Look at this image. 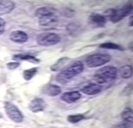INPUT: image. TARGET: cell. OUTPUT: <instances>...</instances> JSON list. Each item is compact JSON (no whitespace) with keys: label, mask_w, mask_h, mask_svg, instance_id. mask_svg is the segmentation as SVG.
<instances>
[{"label":"cell","mask_w":133,"mask_h":128,"mask_svg":"<svg viewBox=\"0 0 133 128\" xmlns=\"http://www.w3.org/2000/svg\"><path fill=\"white\" fill-rule=\"evenodd\" d=\"M35 16L38 19L39 26L45 28L55 26L58 22V15L53 11L51 8L41 7L35 11Z\"/></svg>","instance_id":"6da1fadb"},{"label":"cell","mask_w":133,"mask_h":128,"mask_svg":"<svg viewBox=\"0 0 133 128\" xmlns=\"http://www.w3.org/2000/svg\"><path fill=\"white\" fill-rule=\"evenodd\" d=\"M84 70V65L81 61L74 62L68 68L62 70L61 72L58 74L56 76V81L60 84H66L72 78L77 75H78L83 72Z\"/></svg>","instance_id":"7a4b0ae2"},{"label":"cell","mask_w":133,"mask_h":128,"mask_svg":"<svg viewBox=\"0 0 133 128\" xmlns=\"http://www.w3.org/2000/svg\"><path fill=\"white\" fill-rule=\"evenodd\" d=\"M118 70L114 66H108L100 68L94 74V79L97 84L101 85L109 83L117 78Z\"/></svg>","instance_id":"3957f363"},{"label":"cell","mask_w":133,"mask_h":128,"mask_svg":"<svg viewBox=\"0 0 133 128\" xmlns=\"http://www.w3.org/2000/svg\"><path fill=\"white\" fill-rule=\"evenodd\" d=\"M111 60V56L107 54H94L88 56L85 60L89 68H97L105 65Z\"/></svg>","instance_id":"277c9868"},{"label":"cell","mask_w":133,"mask_h":128,"mask_svg":"<svg viewBox=\"0 0 133 128\" xmlns=\"http://www.w3.org/2000/svg\"><path fill=\"white\" fill-rule=\"evenodd\" d=\"M36 41L41 46H51L60 41V36L54 33H42L37 35Z\"/></svg>","instance_id":"5b68a950"},{"label":"cell","mask_w":133,"mask_h":128,"mask_svg":"<svg viewBox=\"0 0 133 128\" xmlns=\"http://www.w3.org/2000/svg\"><path fill=\"white\" fill-rule=\"evenodd\" d=\"M132 10V5L128 4L118 9H112L108 14L109 19L112 23H117L128 15Z\"/></svg>","instance_id":"8992f818"},{"label":"cell","mask_w":133,"mask_h":128,"mask_svg":"<svg viewBox=\"0 0 133 128\" xmlns=\"http://www.w3.org/2000/svg\"><path fill=\"white\" fill-rule=\"evenodd\" d=\"M4 109L9 118L16 123H20L24 121V115L18 107L10 102H6Z\"/></svg>","instance_id":"52a82bcc"},{"label":"cell","mask_w":133,"mask_h":128,"mask_svg":"<svg viewBox=\"0 0 133 128\" xmlns=\"http://www.w3.org/2000/svg\"><path fill=\"white\" fill-rule=\"evenodd\" d=\"M46 107V103L44 100L41 98H35L30 102L29 105V108L32 112L37 113L39 111H42Z\"/></svg>","instance_id":"ba28073f"},{"label":"cell","mask_w":133,"mask_h":128,"mask_svg":"<svg viewBox=\"0 0 133 128\" xmlns=\"http://www.w3.org/2000/svg\"><path fill=\"white\" fill-rule=\"evenodd\" d=\"M9 39L14 43H23L26 42L29 39V36L26 33L22 30H15L10 33Z\"/></svg>","instance_id":"9c48e42d"},{"label":"cell","mask_w":133,"mask_h":128,"mask_svg":"<svg viewBox=\"0 0 133 128\" xmlns=\"http://www.w3.org/2000/svg\"><path fill=\"white\" fill-rule=\"evenodd\" d=\"M62 90L60 86L54 84L46 85L42 89V92L49 97H56L61 93Z\"/></svg>","instance_id":"30bf717a"},{"label":"cell","mask_w":133,"mask_h":128,"mask_svg":"<svg viewBox=\"0 0 133 128\" xmlns=\"http://www.w3.org/2000/svg\"><path fill=\"white\" fill-rule=\"evenodd\" d=\"M81 93L78 91H72V92H67L62 94L61 96V99L66 103H73L78 101L81 99Z\"/></svg>","instance_id":"8fae6325"},{"label":"cell","mask_w":133,"mask_h":128,"mask_svg":"<svg viewBox=\"0 0 133 128\" xmlns=\"http://www.w3.org/2000/svg\"><path fill=\"white\" fill-rule=\"evenodd\" d=\"M102 90V86L97 83H91L86 85L82 88L81 91L87 95H95L100 93Z\"/></svg>","instance_id":"7c38bea8"},{"label":"cell","mask_w":133,"mask_h":128,"mask_svg":"<svg viewBox=\"0 0 133 128\" xmlns=\"http://www.w3.org/2000/svg\"><path fill=\"white\" fill-rule=\"evenodd\" d=\"M89 21L95 27H103L107 22L106 17L102 14L93 13L89 16Z\"/></svg>","instance_id":"4fadbf2b"},{"label":"cell","mask_w":133,"mask_h":128,"mask_svg":"<svg viewBox=\"0 0 133 128\" xmlns=\"http://www.w3.org/2000/svg\"><path fill=\"white\" fill-rule=\"evenodd\" d=\"M15 8V3L12 1L3 0L0 1V15L8 14Z\"/></svg>","instance_id":"5bb4252c"},{"label":"cell","mask_w":133,"mask_h":128,"mask_svg":"<svg viewBox=\"0 0 133 128\" xmlns=\"http://www.w3.org/2000/svg\"><path fill=\"white\" fill-rule=\"evenodd\" d=\"M66 30L71 37H77L82 33V28L78 23L75 22H71L67 24L66 27Z\"/></svg>","instance_id":"9a60e30c"},{"label":"cell","mask_w":133,"mask_h":128,"mask_svg":"<svg viewBox=\"0 0 133 128\" xmlns=\"http://www.w3.org/2000/svg\"><path fill=\"white\" fill-rule=\"evenodd\" d=\"M121 118L124 123L130 125L133 124V111L131 108L126 107L121 113Z\"/></svg>","instance_id":"2e32d148"},{"label":"cell","mask_w":133,"mask_h":128,"mask_svg":"<svg viewBox=\"0 0 133 128\" xmlns=\"http://www.w3.org/2000/svg\"><path fill=\"white\" fill-rule=\"evenodd\" d=\"M118 72L121 78L126 79V78H130L132 75V66L129 65L123 66L119 68Z\"/></svg>","instance_id":"e0dca14e"},{"label":"cell","mask_w":133,"mask_h":128,"mask_svg":"<svg viewBox=\"0 0 133 128\" xmlns=\"http://www.w3.org/2000/svg\"><path fill=\"white\" fill-rule=\"evenodd\" d=\"M14 59L23 60V61H28L31 62L32 63H38L39 62V60L37 59L35 57H33L30 54H18L13 56Z\"/></svg>","instance_id":"ac0fdd59"},{"label":"cell","mask_w":133,"mask_h":128,"mask_svg":"<svg viewBox=\"0 0 133 128\" xmlns=\"http://www.w3.org/2000/svg\"><path fill=\"white\" fill-rule=\"evenodd\" d=\"M37 72V68H31V69L24 70L23 72V78L26 81H30L35 76Z\"/></svg>","instance_id":"d6986e66"},{"label":"cell","mask_w":133,"mask_h":128,"mask_svg":"<svg viewBox=\"0 0 133 128\" xmlns=\"http://www.w3.org/2000/svg\"><path fill=\"white\" fill-rule=\"evenodd\" d=\"M101 48H105V49H112V50H124V48L121 46L120 45L116 44V43H112V42H107L103 43L99 45Z\"/></svg>","instance_id":"ffe728a7"},{"label":"cell","mask_w":133,"mask_h":128,"mask_svg":"<svg viewBox=\"0 0 133 128\" xmlns=\"http://www.w3.org/2000/svg\"><path fill=\"white\" fill-rule=\"evenodd\" d=\"M85 118V116L82 114H74L67 116V121L71 123H77L78 122L83 121Z\"/></svg>","instance_id":"44dd1931"},{"label":"cell","mask_w":133,"mask_h":128,"mask_svg":"<svg viewBox=\"0 0 133 128\" xmlns=\"http://www.w3.org/2000/svg\"><path fill=\"white\" fill-rule=\"evenodd\" d=\"M68 59H69L67 57H63L62 59H59L58 61L56 62V63L51 66V70H53V71H57L59 69H60L62 67V66L65 64V63L67 61Z\"/></svg>","instance_id":"7402d4cb"},{"label":"cell","mask_w":133,"mask_h":128,"mask_svg":"<svg viewBox=\"0 0 133 128\" xmlns=\"http://www.w3.org/2000/svg\"><path fill=\"white\" fill-rule=\"evenodd\" d=\"M20 66V63L18 62H9L7 63L6 66L9 70H15Z\"/></svg>","instance_id":"603a6c76"},{"label":"cell","mask_w":133,"mask_h":128,"mask_svg":"<svg viewBox=\"0 0 133 128\" xmlns=\"http://www.w3.org/2000/svg\"><path fill=\"white\" fill-rule=\"evenodd\" d=\"M6 28V21L0 17V35H2L5 31Z\"/></svg>","instance_id":"cb8c5ba5"},{"label":"cell","mask_w":133,"mask_h":128,"mask_svg":"<svg viewBox=\"0 0 133 128\" xmlns=\"http://www.w3.org/2000/svg\"><path fill=\"white\" fill-rule=\"evenodd\" d=\"M115 128H132V125L125 123L123 122V123H121L117 125Z\"/></svg>","instance_id":"d4e9b609"},{"label":"cell","mask_w":133,"mask_h":128,"mask_svg":"<svg viewBox=\"0 0 133 128\" xmlns=\"http://www.w3.org/2000/svg\"><path fill=\"white\" fill-rule=\"evenodd\" d=\"M130 26H132V16H131L130 18Z\"/></svg>","instance_id":"484cf974"},{"label":"cell","mask_w":133,"mask_h":128,"mask_svg":"<svg viewBox=\"0 0 133 128\" xmlns=\"http://www.w3.org/2000/svg\"><path fill=\"white\" fill-rule=\"evenodd\" d=\"M0 118H2V115L1 114V113H0Z\"/></svg>","instance_id":"4316f807"}]
</instances>
